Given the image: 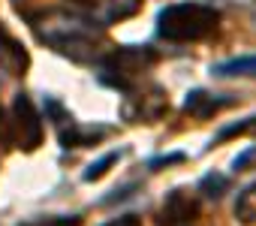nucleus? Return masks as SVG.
<instances>
[{
    "instance_id": "dca6fc26",
    "label": "nucleus",
    "mask_w": 256,
    "mask_h": 226,
    "mask_svg": "<svg viewBox=\"0 0 256 226\" xmlns=\"http://www.w3.org/2000/svg\"><path fill=\"white\" fill-rule=\"evenodd\" d=\"M0 139H6V142L12 139V136H10V121L4 118V108H0Z\"/></svg>"
},
{
    "instance_id": "0eeeda50",
    "label": "nucleus",
    "mask_w": 256,
    "mask_h": 226,
    "mask_svg": "<svg viewBox=\"0 0 256 226\" xmlns=\"http://www.w3.org/2000/svg\"><path fill=\"white\" fill-rule=\"evenodd\" d=\"M108 130L106 127H70V130H60V145L64 148H90L96 145Z\"/></svg>"
},
{
    "instance_id": "9b49d317",
    "label": "nucleus",
    "mask_w": 256,
    "mask_h": 226,
    "mask_svg": "<svg viewBox=\"0 0 256 226\" xmlns=\"http://www.w3.org/2000/svg\"><path fill=\"white\" fill-rule=\"evenodd\" d=\"M118 157H120V151H112V154H106L102 160H96V163H90L88 169H84V181H100L114 163H118Z\"/></svg>"
},
{
    "instance_id": "423d86ee",
    "label": "nucleus",
    "mask_w": 256,
    "mask_h": 226,
    "mask_svg": "<svg viewBox=\"0 0 256 226\" xmlns=\"http://www.w3.org/2000/svg\"><path fill=\"white\" fill-rule=\"evenodd\" d=\"M232 106V100H214L211 94L205 90H190L187 100H184V112H190V115L196 118H208V115H217L220 108Z\"/></svg>"
},
{
    "instance_id": "2eb2a0df",
    "label": "nucleus",
    "mask_w": 256,
    "mask_h": 226,
    "mask_svg": "<svg viewBox=\"0 0 256 226\" xmlns=\"http://www.w3.org/2000/svg\"><path fill=\"white\" fill-rule=\"evenodd\" d=\"M184 160V154H169V157H157V160H151V169H160V166H169V163H181Z\"/></svg>"
},
{
    "instance_id": "4468645a",
    "label": "nucleus",
    "mask_w": 256,
    "mask_h": 226,
    "mask_svg": "<svg viewBox=\"0 0 256 226\" xmlns=\"http://www.w3.org/2000/svg\"><path fill=\"white\" fill-rule=\"evenodd\" d=\"M106 226H142V217L124 214V217H118V220H112V223H106Z\"/></svg>"
},
{
    "instance_id": "f03ea898",
    "label": "nucleus",
    "mask_w": 256,
    "mask_h": 226,
    "mask_svg": "<svg viewBox=\"0 0 256 226\" xmlns=\"http://www.w3.org/2000/svg\"><path fill=\"white\" fill-rule=\"evenodd\" d=\"M220 12L202 4H172L157 16V34L169 42H196L217 30Z\"/></svg>"
},
{
    "instance_id": "20e7f679",
    "label": "nucleus",
    "mask_w": 256,
    "mask_h": 226,
    "mask_svg": "<svg viewBox=\"0 0 256 226\" xmlns=\"http://www.w3.org/2000/svg\"><path fill=\"white\" fill-rule=\"evenodd\" d=\"M10 136L16 139V145L22 151H36L42 145V121H40V112L34 108L30 96H24V94H18L16 102H12Z\"/></svg>"
},
{
    "instance_id": "f257e3e1",
    "label": "nucleus",
    "mask_w": 256,
    "mask_h": 226,
    "mask_svg": "<svg viewBox=\"0 0 256 226\" xmlns=\"http://www.w3.org/2000/svg\"><path fill=\"white\" fill-rule=\"evenodd\" d=\"M34 30L40 34L42 42H48L54 52L70 54L76 60H88L94 54V46L100 40L96 28L78 16H66V12H46V16H34Z\"/></svg>"
},
{
    "instance_id": "f3484780",
    "label": "nucleus",
    "mask_w": 256,
    "mask_h": 226,
    "mask_svg": "<svg viewBox=\"0 0 256 226\" xmlns=\"http://www.w3.org/2000/svg\"><path fill=\"white\" fill-rule=\"evenodd\" d=\"M247 133H256V118H247Z\"/></svg>"
},
{
    "instance_id": "7ed1b4c3",
    "label": "nucleus",
    "mask_w": 256,
    "mask_h": 226,
    "mask_svg": "<svg viewBox=\"0 0 256 226\" xmlns=\"http://www.w3.org/2000/svg\"><path fill=\"white\" fill-rule=\"evenodd\" d=\"M157 60V54L154 52H148V48H114L108 58H106V64H102V82L106 84H112V88H120V90H130L133 88V82H136V76L139 72H145V66H151Z\"/></svg>"
},
{
    "instance_id": "6e6552de",
    "label": "nucleus",
    "mask_w": 256,
    "mask_h": 226,
    "mask_svg": "<svg viewBox=\"0 0 256 226\" xmlns=\"http://www.w3.org/2000/svg\"><path fill=\"white\" fill-rule=\"evenodd\" d=\"M211 76L217 78H235V76H256V54L250 58H232L217 66H211Z\"/></svg>"
},
{
    "instance_id": "1a4fd4ad",
    "label": "nucleus",
    "mask_w": 256,
    "mask_h": 226,
    "mask_svg": "<svg viewBox=\"0 0 256 226\" xmlns=\"http://www.w3.org/2000/svg\"><path fill=\"white\" fill-rule=\"evenodd\" d=\"M108 10L102 12L106 22H120V18H130L139 6H142V0H106Z\"/></svg>"
},
{
    "instance_id": "39448f33",
    "label": "nucleus",
    "mask_w": 256,
    "mask_h": 226,
    "mask_svg": "<svg viewBox=\"0 0 256 226\" xmlns=\"http://www.w3.org/2000/svg\"><path fill=\"white\" fill-rule=\"evenodd\" d=\"M196 217H199V202L184 190H172L160 208V226H181L193 223Z\"/></svg>"
},
{
    "instance_id": "9d476101",
    "label": "nucleus",
    "mask_w": 256,
    "mask_h": 226,
    "mask_svg": "<svg viewBox=\"0 0 256 226\" xmlns=\"http://www.w3.org/2000/svg\"><path fill=\"white\" fill-rule=\"evenodd\" d=\"M199 190H202L205 196H211V199H220V196L229 190V178L220 175V172H211V175H205V178L199 181Z\"/></svg>"
},
{
    "instance_id": "ddd939ff",
    "label": "nucleus",
    "mask_w": 256,
    "mask_h": 226,
    "mask_svg": "<svg viewBox=\"0 0 256 226\" xmlns=\"http://www.w3.org/2000/svg\"><path fill=\"white\" fill-rule=\"evenodd\" d=\"M78 223H82V217H40L24 226H78Z\"/></svg>"
},
{
    "instance_id": "f8f14e48",
    "label": "nucleus",
    "mask_w": 256,
    "mask_h": 226,
    "mask_svg": "<svg viewBox=\"0 0 256 226\" xmlns=\"http://www.w3.org/2000/svg\"><path fill=\"white\" fill-rule=\"evenodd\" d=\"M250 166H256V145H250L247 151H241V154L232 160V169H235V172H247Z\"/></svg>"
}]
</instances>
